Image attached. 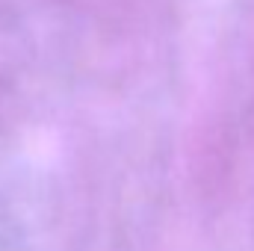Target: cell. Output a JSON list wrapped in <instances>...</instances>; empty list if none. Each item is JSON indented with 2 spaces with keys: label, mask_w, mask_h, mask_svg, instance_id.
<instances>
[]
</instances>
